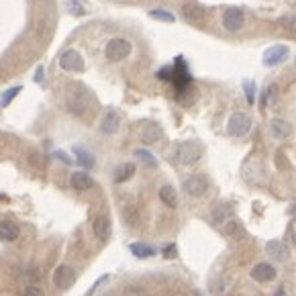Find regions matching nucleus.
I'll list each match as a JSON object with an SVG mask.
<instances>
[{"label": "nucleus", "mask_w": 296, "mask_h": 296, "mask_svg": "<svg viewBox=\"0 0 296 296\" xmlns=\"http://www.w3.org/2000/svg\"><path fill=\"white\" fill-rule=\"evenodd\" d=\"M288 57V47L286 45H272L264 51V66L272 68V66H278L284 59Z\"/></svg>", "instance_id": "nucleus-10"}, {"label": "nucleus", "mask_w": 296, "mask_h": 296, "mask_svg": "<svg viewBox=\"0 0 296 296\" xmlns=\"http://www.w3.org/2000/svg\"><path fill=\"white\" fill-rule=\"evenodd\" d=\"M194 98H196V94H194V90L192 88H184V90H178V94H176V100L180 102V104H184V107H188V104H192L194 102Z\"/></svg>", "instance_id": "nucleus-24"}, {"label": "nucleus", "mask_w": 296, "mask_h": 296, "mask_svg": "<svg viewBox=\"0 0 296 296\" xmlns=\"http://www.w3.org/2000/svg\"><path fill=\"white\" fill-rule=\"evenodd\" d=\"M92 229H94L96 239H100V241H109L111 231H113V227H111V219H109L107 215H98V217L94 219Z\"/></svg>", "instance_id": "nucleus-14"}, {"label": "nucleus", "mask_w": 296, "mask_h": 296, "mask_svg": "<svg viewBox=\"0 0 296 296\" xmlns=\"http://www.w3.org/2000/svg\"><path fill=\"white\" fill-rule=\"evenodd\" d=\"M74 155H76L78 163H82L84 167H92V165H94V155L86 149V147L76 145V147H74Z\"/></svg>", "instance_id": "nucleus-19"}, {"label": "nucleus", "mask_w": 296, "mask_h": 296, "mask_svg": "<svg viewBox=\"0 0 296 296\" xmlns=\"http://www.w3.org/2000/svg\"><path fill=\"white\" fill-rule=\"evenodd\" d=\"M292 241H294V245H296V225L292 227Z\"/></svg>", "instance_id": "nucleus-36"}, {"label": "nucleus", "mask_w": 296, "mask_h": 296, "mask_svg": "<svg viewBox=\"0 0 296 296\" xmlns=\"http://www.w3.org/2000/svg\"><path fill=\"white\" fill-rule=\"evenodd\" d=\"M223 231H225V235H229V237H237L241 231H243V227H241V223L235 221V219H227Z\"/></svg>", "instance_id": "nucleus-23"}, {"label": "nucleus", "mask_w": 296, "mask_h": 296, "mask_svg": "<svg viewBox=\"0 0 296 296\" xmlns=\"http://www.w3.org/2000/svg\"><path fill=\"white\" fill-rule=\"evenodd\" d=\"M68 12L74 14V16H84L86 14V6L80 0H68Z\"/></svg>", "instance_id": "nucleus-25"}, {"label": "nucleus", "mask_w": 296, "mask_h": 296, "mask_svg": "<svg viewBox=\"0 0 296 296\" xmlns=\"http://www.w3.org/2000/svg\"><path fill=\"white\" fill-rule=\"evenodd\" d=\"M276 296H286V292H284V290H278V292H276Z\"/></svg>", "instance_id": "nucleus-37"}, {"label": "nucleus", "mask_w": 296, "mask_h": 296, "mask_svg": "<svg viewBox=\"0 0 296 296\" xmlns=\"http://www.w3.org/2000/svg\"><path fill=\"white\" fill-rule=\"evenodd\" d=\"M131 51H133V47H131V43L127 39H121V37H117V39H111L109 43H107V47H104V53H107V59L109 61H123V59H127L131 55Z\"/></svg>", "instance_id": "nucleus-1"}, {"label": "nucleus", "mask_w": 296, "mask_h": 296, "mask_svg": "<svg viewBox=\"0 0 296 296\" xmlns=\"http://www.w3.org/2000/svg\"><path fill=\"white\" fill-rule=\"evenodd\" d=\"M170 80L174 82V86H176L178 90L188 88V86H190V82H192V78H190V74H188V68H186V61H184L182 57L176 59V68H172V76H170Z\"/></svg>", "instance_id": "nucleus-7"}, {"label": "nucleus", "mask_w": 296, "mask_h": 296, "mask_svg": "<svg viewBox=\"0 0 296 296\" xmlns=\"http://www.w3.org/2000/svg\"><path fill=\"white\" fill-rule=\"evenodd\" d=\"M131 253L135 258H139V260H145V258H151V256H155V249L153 247H149L147 243H131Z\"/></svg>", "instance_id": "nucleus-21"}, {"label": "nucleus", "mask_w": 296, "mask_h": 296, "mask_svg": "<svg viewBox=\"0 0 296 296\" xmlns=\"http://www.w3.org/2000/svg\"><path fill=\"white\" fill-rule=\"evenodd\" d=\"M243 90H245V96H247V102L249 104L256 102V84H253L251 80L243 82Z\"/></svg>", "instance_id": "nucleus-30"}, {"label": "nucleus", "mask_w": 296, "mask_h": 296, "mask_svg": "<svg viewBox=\"0 0 296 296\" xmlns=\"http://www.w3.org/2000/svg\"><path fill=\"white\" fill-rule=\"evenodd\" d=\"M135 157H137V159H141V161H145L147 165L157 167V159H155L149 151H147V149H137V151H135Z\"/></svg>", "instance_id": "nucleus-27"}, {"label": "nucleus", "mask_w": 296, "mask_h": 296, "mask_svg": "<svg viewBox=\"0 0 296 296\" xmlns=\"http://www.w3.org/2000/svg\"><path fill=\"white\" fill-rule=\"evenodd\" d=\"M159 198L167 208H176L178 206V196H176V190L172 186H161L159 188Z\"/></svg>", "instance_id": "nucleus-18"}, {"label": "nucleus", "mask_w": 296, "mask_h": 296, "mask_svg": "<svg viewBox=\"0 0 296 296\" xmlns=\"http://www.w3.org/2000/svg\"><path fill=\"white\" fill-rule=\"evenodd\" d=\"M290 215H292V217H296V202L290 206Z\"/></svg>", "instance_id": "nucleus-35"}, {"label": "nucleus", "mask_w": 296, "mask_h": 296, "mask_svg": "<svg viewBox=\"0 0 296 296\" xmlns=\"http://www.w3.org/2000/svg\"><path fill=\"white\" fill-rule=\"evenodd\" d=\"M184 190H186V194L194 196V198L202 196V194L206 192V190H208V180H206V176H202V174H194V176L186 178V182H184Z\"/></svg>", "instance_id": "nucleus-8"}, {"label": "nucleus", "mask_w": 296, "mask_h": 296, "mask_svg": "<svg viewBox=\"0 0 296 296\" xmlns=\"http://www.w3.org/2000/svg\"><path fill=\"white\" fill-rule=\"evenodd\" d=\"M35 82H37V84L43 82V68H37V72H35Z\"/></svg>", "instance_id": "nucleus-34"}, {"label": "nucleus", "mask_w": 296, "mask_h": 296, "mask_svg": "<svg viewBox=\"0 0 296 296\" xmlns=\"http://www.w3.org/2000/svg\"><path fill=\"white\" fill-rule=\"evenodd\" d=\"M270 133L274 139H286L292 133V125L282 119H272L270 121Z\"/></svg>", "instance_id": "nucleus-15"}, {"label": "nucleus", "mask_w": 296, "mask_h": 296, "mask_svg": "<svg viewBox=\"0 0 296 296\" xmlns=\"http://www.w3.org/2000/svg\"><path fill=\"white\" fill-rule=\"evenodd\" d=\"M149 16L151 18H157V20H163V23H174L176 16L167 10H149Z\"/></svg>", "instance_id": "nucleus-29"}, {"label": "nucleus", "mask_w": 296, "mask_h": 296, "mask_svg": "<svg viewBox=\"0 0 296 296\" xmlns=\"http://www.w3.org/2000/svg\"><path fill=\"white\" fill-rule=\"evenodd\" d=\"M70 184H72V188H76V190H80V192H84V190L92 188L94 180H92V176H90L88 172L82 170V172H74V174H72Z\"/></svg>", "instance_id": "nucleus-16"}, {"label": "nucleus", "mask_w": 296, "mask_h": 296, "mask_svg": "<svg viewBox=\"0 0 296 296\" xmlns=\"http://www.w3.org/2000/svg\"><path fill=\"white\" fill-rule=\"evenodd\" d=\"M231 217V208L227 206V204H223V206H219L215 213H213V221L217 223V225H221L225 219H229Z\"/></svg>", "instance_id": "nucleus-26"}, {"label": "nucleus", "mask_w": 296, "mask_h": 296, "mask_svg": "<svg viewBox=\"0 0 296 296\" xmlns=\"http://www.w3.org/2000/svg\"><path fill=\"white\" fill-rule=\"evenodd\" d=\"M121 127V115L117 111H107V115L100 121V131L104 135H115Z\"/></svg>", "instance_id": "nucleus-13"}, {"label": "nucleus", "mask_w": 296, "mask_h": 296, "mask_svg": "<svg viewBox=\"0 0 296 296\" xmlns=\"http://www.w3.org/2000/svg\"><path fill=\"white\" fill-rule=\"evenodd\" d=\"M161 137V127L153 121H141L139 123V139L143 143H155Z\"/></svg>", "instance_id": "nucleus-9"}, {"label": "nucleus", "mask_w": 296, "mask_h": 296, "mask_svg": "<svg viewBox=\"0 0 296 296\" xmlns=\"http://www.w3.org/2000/svg\"><path fill=\"white\" fill-rule=\"evenodd\" d=\"M202 157V147L194 141H188V143H182L178 149H176V161L180 165H192L196 163L198 159Z\"/></svg>", "instance_id": "nucleus-2"}, {"label": "nucleus", "mask_w": 296, "mask_h": 296, "mask_svg": "<svg viewBox=\"0 0 296 296\" xmlns=\"http://www.w3.org/2000/svg\"><path fill=\"white\" fill-rule=\"evenodd\" d=\"M53 157H55V159H61L63 163H68V165L72 163V157H70V155H66L63 151H53Z\"/></svg>", "instance_id": "nucleus-33"}, {"label": "nucleus", "mask_w": 296, "mask_h": 296, "mask_svg": "<svg viewBox=\"0 0 296 296\" xmlns=\"http://www.w3.org/2000/svg\"><path fill=\"white\" fill-rule=\"evenodd\" d=\"M133 174H135V165L133 163H121L117 170H115V182L117 184H123V182L129 180Z\"/></svg>", "instance_id": "nucleus-20"}, {"label": "nucleus", "mask_w": 296, "mask_h": 296, "mask_svg": "<svg viewBox=\"0 0 296 296\" xmlns=\"http://www.w3.org/2000/svg\"><path fill=\"white\" fill-rule=\"evenodd\" d=\"M20 90H23V86H14V88L4 90V92H2V100H0V102H2V107H8V104L12 102V98L20 94Z\"/></svg>", "instance_id": "nucleus-28"}, {"label": "nucleus", "mask_w": 296, "mask_h": 296, "mask_svg": "<svg viewBox=\"0 0 296 296\" xmlns=\"http://www.w3.org/2000/svg\"><path fill=\"white\" fill-rule=\"evenodd\" d=\"M163 258H174L176 256V245L174 243H170V245H167V247H163Z\"/></svg>", "instance_id": "nucleus-32"}, {"label": "nucleus", "mask_w": 296, "mask_h": 296, "mask_svg": "<svg viewBox=\"0 0 296 296\" xmlns=\"http://www.w3.org/2000/svg\"><path fill=\"white\" fill-rule=\"evenodd\" d=\"M251 278L256 280V282H272L274 278H276V268H274L272 264H266V262H262V264H258V266H253V270H251Z\"/></svg>", "instance_id": "nucleus-12"}, {"label": "nucleus", "mask_w": 296, "mask_h": 296, "mask_svg": "<svg viewBox=\"0 0 296 296\" xmlns=\"http://www.w3.org/2000/svg\"><path fill=\"white\" fill-rule=\"evenodd\" d=\"M0 239L2 241L18 239V227L12 221H0Z\"/></svg>", "instance_id": "nucleus-17"}, {"label": "nucleus", "mask_w": 296, "mask_h": 296, "mask_svg": "<svg viewBox=\"0 0 296 296\" xmlns=\"http://www.w3.org/2000/svg\"><path fill=\"white\" fill-rule=\"evenodd\" d=\"M266 253H268L272 260H276V262H280V264H286L288 258H290V249L286 247V243H282V241H278V239L268 241Z\"/></svg>", "instance_id": "nucleus-11"}, {"label": "nucleus", "mask_w": 296, "mask_h": 296, "mask_svg": "<svg viewBox=\"0 0 296 296\" xmlns=\"http://www.w3.org/2000/svg\"><path fill=\"white\" fill-rule=\"evenodd\" d=\"M59 68L66 70V72H84L86 63H84L82 55L76 49H68L59 55Z\"/></svg>", "instance_id": "nucleus-4"}, {"label": "nucleus", "mask_w": 296, "mask_h": 296, "mask_svg": "<svg viewBox=\"0 0 296 296\" xmlns=\"http://www.w3.org/2000/svg\"><path fill=\"white\" fill-rule=\"evenodd\" d=\"M23 296H45V292H43V288H41V286H29Z\"/></svg>", "instance_id": "nucleus-31"}, {"label": "nucleus", "mask_w": 296, "mask_h": 296, "mask_svg": "<svg viewBox=\"0 0 296 296\" xmlns=\"http://www.w3.org/2000/svg\"><path fill=\"white\" fill-rule=\"evenodd\" d=\"M251 129V117L247 113H233L227 123V133L233 137H243Z\"/></svg>", "instance_id": "nucleus-3"}, {"label": "nucleus", "mask_w": 296, "mask_h": 296, "mask_svg": "<svg viewBox=\"0 0 296 296\" xmlns=\"http://www.w3.org/2000/svg\"><path fill=\"white\" fill-rule=\"evenodd\" d=\"M245 25V14L241 8H227L223 14V27L231 33H237L241 31Z\"/></svg>", "instance_id": "nucleus-6"}, {"label": "nucleus", "mask_w": 296, "mask_h": 296, "mask_svg": "<svg viewBox=\"0 0 296 296\" xmlns=\"http://www.w3.org/2000/svg\"><path fill=\"white\" fill-rule=\"evenodd\" d=\"M182 12L188 20H192V23H196V20H202L204 18V10L198 6V4H184L182 6Z\"/></svg>", "instance_id": "nucleus-22"}, {"label": "nucleus", "mask_w": 296, "mask_h": 296, "mask_svg": "<svg viewBox=\"0 0 296 296\" xmlns=\"http://www.w3.org/2000/svg\"><path fill=\"white\" fill-rule=\"evenodd\" d=\"M292 29H294V31H296V23H292Z\"/></svg>", "instance_id": "nucleus-38"}, {"label": "nucleus", "mask_w": 296, "mask_h": 296, "mask_svg": "<svg viewBox=\"0 0 296 296\" xmlns=\"http://www.w3.org/2000/svg\"><path fill=\"white\" fill-rule=\"evenodd\" d=\"M53 284H55V288H59V290H68V288H72L74 284H76V272L70 268V266H59L55 272H53Z\"/></svg>", "instance_id": "nucleus-5"}]
</instances>
